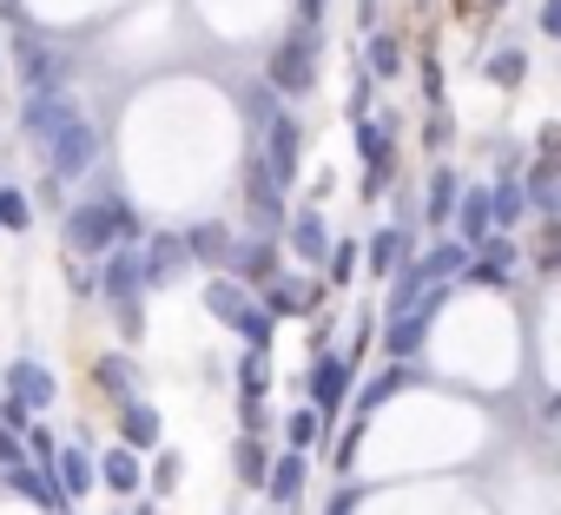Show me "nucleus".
<instances>
[{
  "mask_svg": "<svg viewBox=\"0 0 561 515\" xmlns=\"http://www.w3.org/2000/svg\"><path fill=\"white\" fill-rule=\"evenodd\" d=\"M27 211H34V205H27L21 192H0V231H27Z\"/></svg>",
  "mask_w": 561,
  "mask_h": 515,
  "instance_id": "obj_33",
  "label": "nucleus"
},
{
  "mask_svg": "<svg viewBox=\"0 0 561 515\" xmlns=\"http://www.w3.org/2000/svg\"><path fill=\"white\" fill-rule=\"evenodd\" d=\"M291 251L305 258V265H318V258H331V231H324V211H318V205L291 218Z\"/></svg>",
  "mask_w": 561,
  "mask_h": 515,
  "instance_id": "obj_17",
  "label": "nucleus"
},
{
  "mask_svg": "<svg viewBox=\"0 0 561 515\" xmlns=\"http://www.w3.org/2000/svg\"><path fill=\"white\" fill-rule=\"evenodd\" d=\"M47 159H54V172H60V179H80V172L100 159V126H93L87 113H73V119L47 139Z\"/></svg>",
  "mask_w": 561,
  "mask_h": 515,
  "instance_id": "obj_3",
  "label": "nucleus"
},
{
  "mask_svg": "<svg viewBox=\"0 0 561 515\" xmlns=\"http://www.w3.org/2000/svg\"><path fill=\"white\" fill-rule=\"evenodd\" d=\"M271 93H311L318 87V34L311 27H298L285 47L271 54V80H264Z\"/></svg>",
  "mask_w": 561,
  "mask_h": 515,
  "instance_id": "obj_2",
  "label": "nucleus"
},
{
  "mask_svg": "<svg viewBox=\"0 0 561 515\" xmlns=\"http://www.w3.org/2000/svg\"><path fill=\"white\" fill-rule=\"evenodd\" d=\"M244 106H251V126L285 119V106H277V93H271V87H251V93H244Z\"/></svg>",
  "mask_w": 561,
  "mask_h": 515,
  "instance_id": "obj_30",
  "label": "nucleus"
},
{
  "mask_svg": "<svg viewBox=\"0 0 561 515\" xmlns=\"http://www.w3.org/2000/svg\"><path fill=\"white\" fill-rule=\"evenodd\" d=\"M456 231H462V251H469V244H489L495 218H489V192H482V185H469V192L456 198Z\"/></svg>",
  "mask_w": 561,
  "mask_h": 515,
  "instance_id": "obj_12",
  "label": "nucleus"
},
{
  "mask_svg": "<svg viewBox=\"0 0 561 515\" xmlns=\"http://www.w3.org/2000/svg\"><path fill=\"white\" fill-rule=\"evenodd\" d=\"M244 305H251V298H244V285H231V278H211V285H205V311H211V318L238 324V318H244Z\"/></svg>",
  "mask_w": 561,
  "mask_h": 515,
  "instance_id": "obj_22",
  "label": "nucleus"
},
{
  "mask_svg": "<svg viewBox=\"0 0 561 515\" xmlns=\"http://www.w3.org/2000/svg\"><path fill=\"white\" fill-rule=\"evenodd\" d=\"M126 449H133V456H139V449H159V410L139 403V397L126 403Z\"/></svg>",
  "mask_w": 561,
  "mask_h": 515,
  "instance_id": "obj_21",
  "label": "nucleus"
},
{
  "mask_svg": "<svg viewBox=\"0 0 561 515\" xmlns=\"http://www.w3.org/2000/svg\"><path fill=\"white\" fill-rule=\"evenodd\" d=\"M257 165H264V179H271L277 192L298 179V126H291V113L264 126V159H257Z\"/></svg>",
  "mask_w": 561,
  "mask_h": 515,
  "instance_id": "obj_5",
  "label": "nucleus"
},
{
  "mask_svg": "<svg viewBox=\"0 0 561 515\" xmlns=\"http://www.w3.org/2000/svg\"><path fill=\"white\" fill-rule=\"evenodd\" d=\"M54 482H60V495H67V502H80V495H93L100 469H93V456H87V449H60V456H54Z\"/></svg>",
  "mask_w": 561,
  "mask_h": 515,
  "instance_id": "obj_13",
  "label": "nucleus"
},
{
  "mask_svg": "<svg viewBox=\"0 0 561 515\" xmlns=\"http://www.w3.org/2000/svg\"><path fill=\"white\" fill-rule=\"evenodd\" d=\"M489 80H495V87H522V80H528V60H522V54H495V60H489Z\"/></svg>",
  "mask_w": 561,
  "mask_h": 515,
  "instance_id": "obj_31",
  "label": "nucleus"
},
{
  "mask_svg": "<svg viewBox=\"0 0 561 515\" xmlns=\"http://www.w3.org/2000/svg\"><path fill=\"white\" fill-rule=\"evenodd\" d=\"M318 14H324V0H298V21L305 27H318Z\"/></svg>",
  "mask_w": 561,
  "mask_h": 515,
  "instance_id": "obj_41",
  "label": "nucleus"
},
{
  "mask_svg": "<svg viewBox=\"0 0 561 515\" xmlns=\"http://www.w3.org/2000/svg\"><path fill=\"white\" fill-rule=\"evenodd\" d=\"M73 113H80V106H73L67 93H34V100H27V139L47 152V139H54V133H60Z\"/></svg>",
  "mask_w": 561,
  "mask_h": 515,
  "instance_id": "obj_8",
  "label": "nucleus"
},
{
  "mask_svg": "<svg viewBox=\"0 0 561 515\" xmlns=\"http://www.w3.org/2000/svg\"><path fill=\"white\" fill-rule=\"evenodd\" d=\"M331 285H351V272H357V244H331Z\"/></svg>",
  "mask_w": 561,
  "mask_h": 515,
  "instance_id": "obj_35",
  "label": "nucleus"
},
{
  "mask_svg": "<svg viewBox=\"0 0 561 515\" xmlns=\"http://www.w3.org/2000/svg\"><path fill=\"white\" fill-rule=\"evenodd\" d=\"M238 390H244V403H257V397H264V357H257V351L238 364Z\"/></svg>",
  "mask_w": 561,
  "mask_h": 515,
  "instance_id": "obj_32",
  "label": "nucleus"
},
{
  "mask_svg": "<svg viewBox=\"0 0 561 515\" xmlns=\"http://www.w3.org/2000/svg\"><path fill=\"white\" fill-rule=\"evenodd\" d=\"M100 384H106L113 397H126V403H133V384H139V377H133V364H126V357H106V364H100Z\"/></svg>",
  "mask_w": 561,
  "mask_h": 515,
  "instance_id": "obj_29",
  "label": "nucleus"
},
{
  "mask_svg": "<svg viewBox=\"0 0 561 515\" xmlns=\"http://www.w3.org/2000/svg\"><path fill=\"white\" fill-rule=\"evenodd\" d=\"M285 436H291V456H305V449L324 436V416H318V410H298V416L285 423Z\"/></svg>",
  "mask_w": 561,
  "mask_h": 515,
  "instance_id": "obj_26",
  "label": "nucleus"
},
{
  "mask_svg": "<svg viewBox=\"0 0 561 515\" xmlns=\"http://www.w3.org/2000/svg\"><path fill=\"white\" fill-rule=\"evenodd\" d=\"M93 469H100V482H106L113 495H133V489H146V469H139V456H133L126 443H119V449H106Z\"/></svg>",
  "mask_w": 561,
  "mask_h": 515,
  "instance_id": "obj_15",
  "label": "nucleus"
},
{
  "mask_svg": "<svg viewBox=\"0 0 561 515\" xmlns=\"http://www.w3.org/2000/svg\"><path fill=\"white\" fill-rule=\"evenodd\" d=\"M403 251H410V231H403V225H390V231H377V238H370V272H377V278H390V272H403Z\"/></svg>",
  "mask_w": 561,
  "mask_h": 515,
  "instance_id": "obj_19",
  "label": "nucleus"
},
{
  "mask_svg": "<svg viewBox=\"0 0 561 515\" xmlns=\"http://www.w3.org/2000/svg\"><path fill=\"white\" fill-rule=\"evenodd\" d=\"M541 34L561 41V0H541Z\"/></svg>",
  "mask_w": 561,
  "mask_h": 515,
  "instance_id": "obj_39",
  "label": "nucleus"
},
{
  "mask_svg": "<svg viewBox=\"0 0 561 515\" xmlns=\"http://www.w3.org/2000/svg\"><path fill=\"white\" fill-rule=\"evenodd\" d=\"M8 489H14V495H27V502H34V508H47V515H67V495H60L54 469H27V462H14V469H8Z\"/></svg>",
  "mask_w": 561,
  "mask_h": 515,
  "instance_id": "obj_10",
  "label": "nucleus"
},
{
  "mask_svg": "<svg viewBox=\"0 0 561 515\" xmlns=\"http://www.w3.org/2000/svg\"><path fill=\"white\" fill-rule=\"evenodd\" d=\"M305 305H311L305 285H277V278H271V305H264V311H305Z\"/></svg>",
  "mask_w": 561,
  "mask_h": 515,
  "instance_id": "obj_34",
  "label": "nucleus"
},
{
  "mask_svg": "<svg viewBox=\"0 0 561 515\" xmlns=\"http://www.w3.org/2000/svg\"><path fill=\"white\" fill-rule=\"evenodd\" d=\"M152 482H159V489H172V482H179V456H159V469H152Z\"/></svg>",
  "mask_w": 561,
  "mask_h": 515,
  "instance_id": "obj_40",
  "label": "nucleus"
},
{
  "mask_svg": "<svg viewBox=\"0 0 561 515\" xmlns=\"http://www.w3.org/2000/svg\"><path fill=\"white\" fill-rule=\"evenodd\" d=\"M370 73H377V80H390V73H397V41H383V34L370 41Z\"/></svg>",
  "mask_w": 561,
  "mask_h": 515,
  "instance_id": "obj_36",
  "label": "nucleus"
},
{
  "mask_svg": "<svg viewBox=\"0 0 561 515\" xmlns=\"http://www.w3.org/2000/svg\"><path fill=\"white\" fill-rule=\"evenodd\" d=\"M8 390H14V403H21L27 416H41V410L54 403V370H47V364H27V357H21V364L8 370Z\"/></svg>",
  "mask_w": 561,
  "mask_h": 515,
  "instance_id": "obj_9",
  "label": "nucleus"
},
{
  "mask_svg": "<svg viewBox=\"0 0 561 515\" xmlns=\"http://www.w3.org/2000/svg\"><path fill=\"white\" fill-rule=\"evenodd\" d=\"M139 231H146V225H139L133 205H73V211H67V244H73V251H106L113 238H133V244H139Z\"/></svg>",
  "mask_w": 561,
  "mask_h": 515,
  "instance_id": "obj_1",
  "label": "nucleus"
},
{
  "mask_svg": "<svg viewBox=\"0 0 561 515\" xmlns=\"http://www.w3.org/2000/svg\"><path fill=\"white\" fill-rule=\"evenodd\" d=\"M185 258H231V231L225 225H198L185 238Z\"/></svg>",
  "mask_w": 561,
  "mask_h": 515,
  "instance_id": "obj_24",
  "label": "nucleus"
},
{
  "mask_svg": "<svg viewBox=\"0 0 561 515\" xmlns=\"http://www.w3.org/2000/svg\"><path fill=\"white\" fill-rule=\"evenodd\" d=\"M0 462H8V469H14V462H27V443H21L8 423H0Z\"/></svg>",
  "mask_w": 561,
  "mask_h": 515,
  "instance_id": "obj_38",
  "label": "nucleus"
},
{
  "mask_svg": "<svg viewBox=\"0 0 561 515\" xmlns=\"http://www.w3.org/2000/svg\"><path fill=\"white\" fill-rule=\"evenodd\" d=\"M139 265H146V285H179V265H185V238H152L139 251Z\"/></svg>",
  "mask_w": 561,
  "mask_h": 515,
  "instance_id": "obj_14",
  "label": "nucleus"
},
{
  "mask_svg": "<svg viewBox=\"0 0 561 515\" xmlns=\"http://www.w3.org/2000/svg\"><path fill=\"white\" fill-rule=\"evenodd\" d=\"M436 305H443V285L416 305V311H403V318H390V331H383V344H390V357L397 364H410L416 351H423V337H430V324H436Z\"/></svg>",
  "mask_w": 561,
  "mask_h": 515,
  "instance_id": "obj_4",
  "label": "nucleus"
},
{
  "mask_svg": "<svg viewBox=\"0 0 561 515\" xmlns=\"http://www.w3.org/2000/svg\"><path fill=\"white\" fill-rule=\"evenodd\" d=\"M93 285H100L113 305H133V298L146 291V265H139V251H113V258H106V272H100Z\"/></svg>",
  "mask_w": 561,
  "mask_h": 515,
  "instance_id": "obj_7",
  "label": "nucleus"
},
{
  "mask_svg": "<svg viewBox=\"0 0 561 515\" xmlns=\"http://www.w3.org/2000/svg\"><path fill=\"white\" fill-rule=\"evenodd\" d=\"M231 331H238L251 351H264V344H271V311H264V305H244V318H238Z\"/></svg>",
  "mask_w": 561,
  "mask_h": 515,
  "instance_id": "obj_25",
  "label": "nucleus"
},
{
  "mask_svg": "<svg viewBox=\"0 0 561 515\" xmlns=\"http://www.w3.org/2000/svg\"><path fill=\"white\" fill-rule=\"evenodd\" d=\"M225 265L238 272V285H271L277 258H271V244H264V238H251V244H231V258H225Z\"/></svg>",
  "mask_w": 561,
  "mask_h": 515,
  "instance_id": "obj_16",
  "label": "nucleus"
},
{
  "mask_svg": "<svg viewBox=\"0 0 561 515\" xmlns=\"http://www.w3.org/2000/svg\"><path fill=\"white\" fill-rule=\"evenodd\" d=\"M456 198H462V185H456V172H436V185H430V218L443 225V218L456 211Z\"/></svg>",
  "mask_w": 561,
  "mask_h": 515,
  "instance_id": "obj_27",
  "label": "nucleus"
},
{
  "mask_svg": "<svg viewBox=\"0 0 561 515\" xmlns=\"http://www.w3.org/2000/svg\"><path fill=\"white\" fill-rule=\"evenodd\" d=\"M264 482H271V502H298L305 495V456H277L264 469Z\"/></svg>",
  "mask_w": 561,
  "mask_h": 515,
  "instance_id": "obj_20",
  "label": "nucleus"
},
{
  "mask_svg": "<svg viewBox=\"0 0 561 515\" xmlns=\"http://www.w3.org/2000/svg\"><path fill=\"white\" fill-rule=\"evenodd\" d=\"M462 265H469V251L462 244H436V251H423L416 258V272H423V285L436 291V285H449V278H462Z\"/></svg>",
  "mask_w": 561,
  "mask_h": 515,
  "instance_id": "obj_18",
  "label": "nucleus"
},
{
  "mask_svg": "<svg viewBox=\"0 0 561 515\" xmlns=\"http://www.w3.org/2000/svg\"><path fill=\"white\" fill-rule=\"evenodd\" d=\"M522 205H528V192H522V185L489 192V218H495V225H515V218H522Z\"/></svg>",
  "mask_w": 561,
  "mask_h": 515,
  "instance_id": "obj_28",
  "label": "nucleus"
},
{
  "mask_svg": "<svg viewBox=\"0 0 561 515\" xmlns=\"http://www.w3.org/2000/svg\"><path fill=\"white\" fill-rule=\"evenodd\" d=\"M351 508H357V489H344V495L331 502V515H351Z\"/></svg>",
  "mask_w": 561,
  "mask_h": 515,
  "instance_id": "obj_42",
  "label": "nucleus"
},
{
  "mask_svg": "<svg viewBox=\"0 0 561 515\" xmlns=\"http://www.w3.org/2000/svg\"><path fill=\"white\" fill-rule=\"evenodd\" d=\"M397 390H410V370H403V364H397V370H383V377H370V384H364V397H357V410L370 416V410H383Z\"/></svg>",
  "mask_w": 561,
  "mask_h": 515,
  "instance_id": "obj_23",
  "label": "nucleus"
},
{
  "mask_svg": "<svg viewBox=\"0 0 561 515\" xmlns=\"http://www.w3.org/2000/svg\"><path fill=\"white\" fill-rule=\"evenodd\" d=\"M238 469H244V476H251V482H264V469H271V462H264V449H257V443H251V436H244V443H238Z\"/></svg>",
  "mask_w": 561,
  "mask_h": 515,
  "instance_id": "obj_37",
  "label": "nucleus"
},
{
  "mask_svg": "<svg viewBox=\"0 0 561 515\" xmlns=\"http://www.w3.org/2000/svg\"><path fill=\"white\" fill-rule=\"evenodd\" d=\"M21 73H27L34 93H67V67H60V54L27 47V34H21Z\"/></svg>",
  "mask_w": 561,
  "mask_h": 515,
  "instance_id": "obj_11",
  "label": "nucleus"
},
{
  "mask_svg": "<svg viewBox=\"0 0 561 515\" xmlns=\"http://www.w3.org/2000/svg\"><path fill=\"white\" fill-rule=\"evenodd\" d=\"M344 397H351V357H331V351H324V357H318V370H311V410H318V416H331Z\"/></svg>",
  "mask_w": 561,
  "mask_h": 515,
  "instance_id": "obj_6",
  "label": "nucleus"
}]
</instances>
